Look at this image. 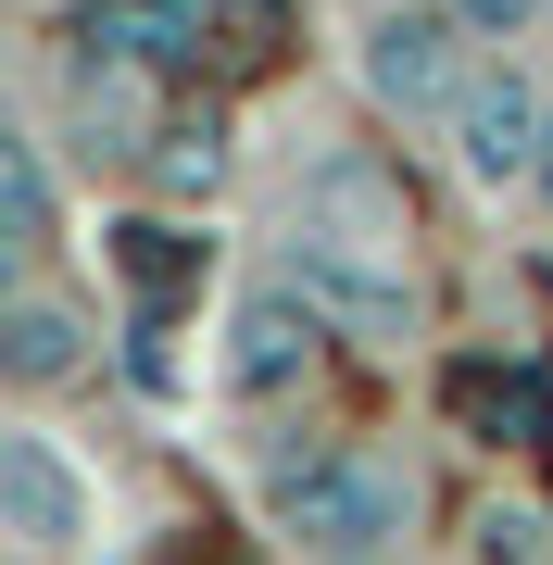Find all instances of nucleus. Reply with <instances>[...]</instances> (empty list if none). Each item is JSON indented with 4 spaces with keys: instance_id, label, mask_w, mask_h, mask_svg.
I'll list each match as a JSON object with an SVG mask.
<instances>
[{
    "instance_id": "obj_1",
    "label": "nucleus",
    "mask_w": 553,
    "mask_h": 565,
    "mask_svg": "<svg viewBox=\"0 0 553 565\" xmlns=\"http://www.w3.org/2000/svg\"><path fill=\"white\" fill-rule=\"evenodd\" d=\"M277 527L302 541L315 565H377L390 541L415 527V465L377 452V440H328L277 478Z\"/></svg>"
},
{
    "instance_id": "obj_2",
    "label": "nucleus",
    "mask_w": 553,
    "mask_h": 565,
    "mask_svg": "<svg viewBox=\"0 0 553 565\" xmlns=\"http://www.w3.org/2000/svg\"><path fill=\"white\" fill-rule=\"evenodd\" d=\"M0 541L25 565H76L102 541V478H88V452L63 440V427H39V415L0 427Z\"/></svg>"
},
{
    "instance_id": "obj_3",
    "label": "nucleus",
    "mask_w": 553,
    "mask_h": 565,
    "mask_svg": "<svg viewBox=\"0 0 553 565\" xmlns=\"http://www.w3.org/2000/svg\"><path fill=\"white\" fill-rule=\"evenodd\" d=\"M63 139H76L88 163H139L151 139H177V126H164V39L88 25L76 63H63Z\"/></svg>"
},
{
    "instance_id": "obj_4",
    "label": "nucleus",
    "mask_w": 553,
    "mask_h": 565,
    "mask_svg": "<svg viewBox=\"0 0 553 565\" xmlns=\"http://www.w3.org/2000/svg\"><path fill=\"white\" fill-rule=\"evenodd\" d=\"M277 277L302 289L340 340H415L428 327V289H415V252H365V239H328V226H289Z\"/></svg>"
},
{
    "instance_id": "obj_5",
    "label": "nucleus",
    "mask_w": 553,
    "mask_h": 565,
    "mask_svg": "<svg viewBox=\"0 0 553 565\" xmlns=\"http://www.w3.org/2000/svg\"><path fill=\"white\" fill-rule=\"evenodd\" d=\"M352 88H365L377 114H453L466 102V25L440 13V0H377L365 25H352Z\"/></svg>"
},
{
    "instance_id": "obj_6",
    "label": "nucleus",
    "mask_w": 553,
    "mask_h": 565,
    "mask_svg": "<svg viewBox=\"0 0 553 565\" xmlns=\"http://www.w3.org/2000/svg\"><path fill=\"white\" fill-rule=\"evenodd\" d=\"M328 340H340V327L315 315L289 277H265V289H240V302L214 315V390H226V403H277V390L315 377Z\"/></svg>"
},
{
    "instance_id": "obj_7",
    "label": "nucleus",
    "mask_w": 553,
    "mask_h": 565,
    "mask_svg": "<svg viewBox=\"0 0 553 565\" xmlns=\"http://www.w3.org/2000/svg\"><path fill=\"white\" fill-rule=\"evenodd\" d=\"M440 126H453V163H466V189H529V177H541L553 88H529L515 63H478V76H466V102H453Z\"/></svg>"
},
{
    "instance_id": "obj_8",
    "label": "nucleus",
    "mask_w": 553,
    "mask_h": 565,
    "mask_svg": "<svg viewBox=\"0 0 553 565\" xmlns=\"http://www.w3.org/2000/svg\"><path fill=\"white\" fill-rule=\"evenodd\" d=\"M289 226H328V239H365V252H415V202L377 151H315L302 189H289Z\"/></svg>"
},
{
    "instance_id": "obj_9",
    "label": "nucleus",
    "mask_w": 553,
    "mask_h": 565,
    "mask_svg": "<svg viewBox=\"0 0 553 565\" xmlns=\"http://www.w3.org/2000/svg\"><path fill=\"white\" fill-rule=\"evenodd\" d=\"M88 364H102V352H88V315L63 302V289H39V277H25L13 302H0V377H13L25 403H39V390H76Z\"/></svg>"
},
{
    "instance_id": "obj_10",
    "label": "nucleus",
    "mask_w": 553,
    "mask_h": 565,
    "mask_svg": "<svg viewBox=\"0 0 553 565\" xmlns=\"http://www.w3.org/2000/svg\"><path fill=\"white\" fill-rule=\"evenodd\" d=\"M0 239H13V264L51 252V139H39V126L0 139Z\"/></svg>"
},
{
    "instance_id": "obj_11",
    "label": "nucleus",
    "mask_w": 553,
    "mask_h": 565,
    "mask_svg": "<svg viewBox=\"0 0 553 565\" xmlns=\"http://www.w3.org/2000/svg\"><path fill=\"white\" fill-rule=\"evenodd\" d=\"M453 25H466V39H491V51H515V39H541L553 25V0H440Z\"/></svg>"
},
{
    "instance_id": "obj_12",
    "label": "nucleus",
    "mask_w": 553,
    "mask_h": 565,
    "mask_svg": "<svg viewBox=\"0 0 553 565\" xmlns=\"http://www.w3.org/2000/svg\"><path fill=\"white\" fill-rule=\"evenodd\" d=\"M114 252H126V277H139V289H177V277H189L177 226H151V214H139V226H114Z\"/></svg>"
},
{
    "instance_id": "obj_13",
    "label": "nucleus",
    "mask_w": 553,
    "mask_h": 565,
    "mask_svg": "<svg viewBox=\"0 0 553 565\" xmlns=\"http://www.w3.org/2000/svg\"><path fill=\"white\" fill-rule=\"evenodd\" d=\"M529 202H541V214H553V126H541V177H529Z\"/></svg>"
},
{
    "instance_id": "obj_14",
    "label": "nucleus",
    "mask_w": 553,
    "mask_h": 565,
    "mask_svg": "<svg viewBox=\"0 0 553 565\" xmlns=\"http://www.w3.org/2000/svg\"><path fill=\"white\" fill-rule=\"evenodd\" d=\"M340 13H377V0H340Z\"/></svg>"
}]
</instances>
